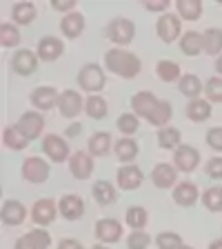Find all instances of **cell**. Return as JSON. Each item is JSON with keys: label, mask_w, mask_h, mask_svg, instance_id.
<instances>
[{"label": "cell", "mask_w": 222, "mask_h": 249, "mask_svg": "<svg viewBox=\"0 0 222 249\" xmlns=\"http://www.w3.org/2000/svg\"><path fill=\"white\" fill-rule=\"evenodd\" d=\"M58 212L65 220H78L85 213V200L78 194H65L58 202Z\"/></svg>", "instance_id": "obj_19"}, {"label": "cell", "mask_w": 222, "mask_h": 249, "mask_svg": "<svg viewBox=\"0 0 222 249\" xmlns=\"http://www.w3.org/2000/svg\"><path fill=\"white\" fill-rule=\"evenodd\" d=\"M20 174L27 182H31V185H40V182H45L47 178H49L51 167H49V162H47L45 158H40V156H29V158L22 160Z\"/></svg>", "instance_id": "obj_4"}, {"label": "cell", "mask_w": 222, "mask_h": 249, "mask_svg": "<svg viewBox=\"0 0 222 249\" xmlns=\"http://www.w3.org/2000/svg\"><path fill=\"white\" fill-rule=\"evenodd\" d=\"M69 171H71V176L78 178V180H87L89 176L93 174V156L89 151L80 149V151H73L69 156Z\"/></svg>", "instance_id": "obj_8"}, {"label": "cell", "mask_w": 222, "mask_h": 249, "mask_svg": "<svg viewBox=\"0 0 222 249\" xmlns=\"http://www.w3.org/2000/svg\"><path fill=\"white\" fill-rule=\"evenodd\" d=\"M209 249H222V240H213V243L209 245Z\"/></svg>", "instance_id": "obj_52"}, {"label": "cell", "mask_w": 222, "mask_h": 249, "mask_svg": "<svg viewBox=\"0 0 222 249\" xmlns=\"http://www.w3.org/2000/svg\"><path fill=\"white\" fill-rule=\"evenodd\" d=\"M58 98H60L58 89L49 87V85H40L31 91V105L36 107V111H49V109L58 107Z\"/></svg>", "instance_id": "obj_13"}, {"label": "cell", "mask_w": 222, "mask_h": 249, "mask_svg": "<svg viewBox=\"0 0 222 249\" xmlns=\"http://www.w3.org/2000/svg\"><path fill=\"white\" fill-rule=\"evenodd\" d=\"M202 42H205V53L220 56L222 53V29L209 27L207 31H202Z\"/></svg>", "instance_id": "obj_34"}, {"label": "cell", "mask_w": 222, "mask_h": 249, "mask_svg": "<svg viewBox=\"0 0 222 249\" xmlns=\"http://www.w3.org/2000/svg\"><path fill=\"white\" fill-rule=\"evenodd\" d=\"M0 216H2V223L7 227H20L27 220V207L20 200H5Z\"/></svg>", "instance_id": "obj_20"}, {"label": "cell", "mask_w": 222, "mask_h": 249, "mask_svg": "<svg viewBox=\"0 0 222 249\" xmlns=\"http://www.w3.org/2000/svg\"><path fill=\"white\" fill-rule=\"evenodd\" d=\"M51 245V236L49 231H45L42 227L31 229V231L22 233L20 238L16 240L14 249H47Z\"/></svg>", "instance_id": "obj_16"}, {"label": "cell", "mask_w": 222, "mask_h": 249, "mask_svg": "<svg viewBox=\"0 0 222 249\" xmlns=\"http://www.w3.org/2000/svg\"><path fill=\"white\" fill-rule=\"evenodd\" d=\"M38 53L31 52V49H18L11 58V69H14L18 76H29L38 69Z\"/></svg>", "instance_id": "obj_15"}, {"label": "cell", "mask_w": 222, "mask_h": 249, "mask_svg": "<svg viewBox=\"0 0 222 249\" xmlns=\"http://www.w3.org/2000/svg\"><path fill=\"white\" fill-rule=\"evenodd\" d=\"M124 220L129 225L134 231H140V229H145L147 223H149V212L145 207H140V205H131L127 212H124Z\"/></svg>", "instance_id": "obj_36"}, {"label": "cell", "mask_w": 222, "mask_h": 249, "mask_svg": "<svg viewBox=\"0 0 222 249\" xmlns=\"http://www.w3.org/2000/svg\"><path fill=\"white\" fill-rule=\"evenodd\" d=\"M60 31H62V34H65L67 38H78V36H80V34L85 31V16L78 14V11L62 16Z\"/></svg>", "instance_id": "obj_27"}, {"label": "cell", "mask_w": 222, "mask_h": 249, "mask_svg": "<svg viewBox=\"0 0 222 249\" xmlns=\"http://www.w3.org/2000/svg\"><path fill=\"white\" fill-rule=\"evenodd\" d=\"M180 249H193V247H191V245H182Z\"/></svg>", "instance_id": "obj_54"}, {"label": "cell", "mask_w": 222, "mask_h": 249, "mask_svg": "<svg viewBox=\"0 0 222 249\" xmlns=\"http://www.w3.org/2000/svg\"><path fill=\"white\" fill-rule=\"evenodd\" d=\"M216 71L220 73V78H222V53L216 58Z\"/></svg>", "instance_id": "obj_50"}, {"label": "cell", "mask_w": 222, "mask_h": 249, "mask_svg": "<svg viewBox=\"0 0 222 249\" xmlns=\"http://www.w3.org/2000/svg\"><path fill=\"white\" fill-rule=\"evenodd\" d=\"M134 36H136V25L129 20V18H122V16L114 18L107 27V38L114 42L116 47H122V49L127 45H131Z\"/></svg>", "instance_id": "obj_3"}, {"label": "cell", "mask_w": 222, "mask_h": 249, "mask_svg": "<svg viewBox=\"0 0 222 249\" xmlns=\"http://www.w3.org/2000/svg\"><path fill=\"white\" fill-rule=\"evenodd\" d=\"M178 89L189 100H196L200 98V93H205V85H202V80L196 73H182V78L178 80Z\"/></svg>", "instance_id": "obj_25"}, {"label": "cell", "mask_w": 222, "mask_h": 249, "mask_svg": "<svg viewBox=\"0 0 222 249\" xmlns=\"http://www.w3.org/2000/svg\"><path fill=\"white\" fill-rule=\"evenodd\" d=\"M78 131H80V124H78V123H73V124H71V129H69V136H76Z\"/></svg>", "instance_id": "obj_51"}, {"label": "cell", "mask_w": 222, "mask_h": 249, "mask_svg": "<svg viewBox=\"0 0 222 249\" xmlns=\"http://www.w3.org/2000/svg\"><path fill=\"white\" fill-rule=\"evenodd\" d=\"M51 7L60 14H73V9L78 7V0H51Z\"/></svg>", "instance_id": "obj_47"}, {"label": "cell", "mask_w": 222, "mask_h": 249, "mask_svg": "<svg viewBox=\"0 0 222 249\" xmlns=\"http://www.w3.org/2000/svg\"><path fill=\"white\" fill-rule=\"evenodd\" d=\"M155 34L165 45H173V40L182 36V20L180 16L173 14V11H167L160 16V20L155 25Z\"/></svg>", "instance_id": "obj_5"}, {"label": "cell", "mask_w": 222, "mask_h": 249, "mask_svg": "<svg viewBox=\"0 0 222 249\" xmlns=\"http://www.w3.org/2000/svg\"><path fill=\"white\" fill-rule=\"evenodd\" d=\"M176 9H178L180 20L196 22V20H200V16H202V2L200 0H178Z\"/></svg>", "instance_id": "obj_33"}, {"label": "cell", "mask_w": 222, "mask_h": 249, "mask_svg": "<svg viewBox=\"0 0 222 249\" xmlns=\"http://www.w3.org/2000/svg\"><path fill=\"white\" fill-rule=\"evenodd\" d=\"M200 200L209 212H222V187L213 185V187H209V189H205Z\"/></svg>", "instance_id": "obj_40"}, {"label": "cell", "mask_w": 222, "mask_h": 249, "mask_svg": "<svg viewBox=\"0 0 222 249\" xmlns=\"http://www.w3.org/2000/svg\"><path fill=\"white\" fill-rule=\"evenodd\" d=\"M22 40L20 31H18V27L14 25V22H2L0 25V45L5 47V49H14V47H18Z\"/></svg>", "instance_id": "obj_39"}, {"label": "cell", "mask_w": 222, "mask_h": 249, "mask_svg": "<svg viewBox=\"0 0 222 249\" xmlns=\"http://www.w3.org/2000/svg\"><path fill=\"white\" fill-rule=\"evenodd\" d=\"M62 49H65V45H62L60 38L56 36H45L38 40V47H36V53L40 60L45 62H56L58 58L62 56Z\"/></svg>", "instance_id": "obj_21"}, {"label": "cell", "mask_w": 222, "mask_h": 249, "mask_svg": "<svg viewBox=\"0 0 222 249\" xmlns=\"http://www.w3.org/2000/svg\"><path fill=\"white\" fill-rule=\"evenodd\" d=\"M16 124L20 127L22 134L29 140H36V138H40L42 129H45V116H42L40 111H25Z\"/></svg>", "instance_id": "obj_14"}, {"label": "cell", "mask_w": 222, "mask_h": 249, "mask_svg": "<svg viewBox=\"0 0 222 249\" xmlns=\"http://www.w3.org/2000/svg\"><path fill=\"white\" fill-rule=\"evenodd\" d=\"M2 145L11 151H22L29 145V138L22 134V129L18 124H7L2 129Z\"/></svg>", "instance_id": "obj_23"}, {"label": "cell", "mask_w": 222, "mask_h": 249, "mask_svg": "<svg viewBox=\"0 0 222 249\" xmlns=\"http://www.w3.org/2000/svg\"><path fill=\"white\" fill-rule=\"evenodd\" d=\"M93 233H96V238H98L102 245H114V243H118L120 236H122L124 231H122L120 220H116V218H102V220L96 223Z\"/></svg>", "instance_id": "obj_9"}, {"label": "cell", "mask_w": 222, "mask_h": 249, "mask_svg": "<svg viewBox=\"0 0 222 249\" xmlns=\"http://www.w3.org/2000/svg\"><path fill=\"white\" fill-rule=\"evenodd\" d=\"M91 194H93V198H96V202L102 205V207H109V205H114L116 202V187L107 180L93 182Z\"/></svg>", "instance_id": "obj_30"}, {"label": "cell", "mask_w": 222, "mask_h": 249, "mask_svg": "<svg viewBox=\"0 0 222 249\" xmlns=\"http://www.w3.org/2000/svg\"><path fill=\"white\" fill-rule=\"evenodd\" d=\"M211 114H213L211 103L205 98L189 100V105H187V118L193 120V123H205V120L211 118Z\"/></svg>", "instance_id": "obj_26"}, {"label": "cell", "mask_w": 222, "mask_h": 249, "mask_svg": "<svg viewBox=\"0 0 222 249\" xmlns=\"http://www.w3.org/2000/svg\"><path fill=\"white\" fill-rule=\"evenodd\" d=\"M142 180H145V174L136 165H124L116 171V182H118V187L122 192H134V189H138V187L142 185Z\"/></svg>", "instance_id": "obj_12"}, {"label": "cell", "mask_w": 222, "mask_h": 249, "mask_svg": "<svg viewBox=\"0 0 222 249\" xmlns=\"http://www.w3.org/2000/svg\"><path fill=\"white\" fill-rule=\"evenodd\" d=\"M114 151H116V156H118L120 162H131V160H136L140 147L134 138H127V136H124V138H120L114 145Z\"/></svg>", "instance_id": "obj_35"}, {"label": "cell", "mask_w": 222, "mask_h": 249, "mask_svg": "<svg viewBox=\"0 0 222 249\" xmlns=\"http://www.w3.org/2000/svg\"><path fill=\"white\" fill-rule=\"evenodd\" d=\"M116 127L120 129V134L131 138V136L140 129V118L136 114H122V116H118V120H116Z\"/></svg>", "instance_id": "obj_41"}, {"label": "cell", "mask_w": 222, "mask_h": 249, "mask_svg": "<svg viewBox=\"0 0 222 249\" xmlns=\"http://www.w3.org/2000/svg\"><path fill=\"white\" fill-rule=\"evenodd\" d=\"M149 245H151V236L145 229L129 233V238H127V247L129 249H149Z\"/></svg>", "instance_id": "obj_44"}, {"label": "cell", "mask_w": 222, "mask_h": 249, "mask_svg": "<svg viewBox=\"0 0 222 249\" xmlns=\"http://www.w3.org/2000/svg\"><path fill=\"white\" fill-rule=\"evenodd\" d=\"M155 245H158V249H180L182 245V236L176 231H162L155 236Z\"/></svg>", "instance_id": "obj_42"}, {"label": "cell", "mask_w": 222, "mask_h": 249, "mask_svg": "<svg viewBox=\"0 0 222 249\" xmlns=\"http://www.w3.org/2000/svg\"><path fill=\"white\" fill-rule=\"evenodd\" d=\"M142 5H145L147 11H162V14H167L171 2H169V0H145Z\"/></svg>", "instance_id": "obj_48"}, {"label": "cell", "mask_w": 222, "mask_h": 249, "mask_svg": "<svg viewBox=\"0 0 222 249\" xmlns=\"http://www.w3.org/2000/svg\"><path fill=\"white\" fill-rule=\"evenodd\" d=\"M104 67H107V71L116 73V76L124 78V80H131V78H136L140 73L142 62H140V58L136 53L127 52L122 47H114V49H109L104 53Z\"/></svg>", "instance_id": "obj_1"}, {"label": "cell", "mask_w": 222, "mask_h": 249, "mask_svg": "<svg viewBox=\"0 0 222 249\" xmlns=\"http://www.w3.org/2000/svg\"><path fill=\"white\" fill-rule=\"evenodd\" d=\"M171 118H173V107H171L169 100H160V103L155 105V109L151 111L149 120L147 123L154 124V127H167V124L171 123Z\"/></svg>", "instance_id": "obj_32"}, {"label": "cell", "mask_w": 222, "mask_h": 249, "mask_svg": "<svg viewBox=\"0 0 222 249\" xmlns=\"http://www.w3.org/2000/svg\"><path fill=\"white\" fill-rule=\"evenodd\" d=\"M205 96L209 103H222V78L213 76L205 83Z\"/></svg>", "instance_id": "obj_43"}, {"label": "cell", "mask_w": 222, "mask_h": 249, "mask_svg": "<svg viewBox=\"0 0 222 249\" xmlns=\"http://www.w3.org/2000/svg\"><path fill=\"white\" fill-rule=\"evenodd\" d=\"M36 5L34 2H16L11 9V18L16 25H31L36 20Z\"/></svg>", "instance_id": "obj_37"}, {"label": "cell", "mask_w": 222, "mask_h": 249, "mask_svg": "<svg viewBox=\"0 0 222 249\" xmlns=\"http://www.w3.org/2000/svg\"><path fill=\"white\" fill-rule=\"evenodd\" d=\"M151 182L158 189H171L178 185V169L169 162H158L151 171Z\"/></svg>", "instance_id": "obj_17"}, {"label": "cell", "mask_w": 222, "mask_h": 249, "mask_svg": "<svg viewBox=\"0 0 222 249\" xmlns=\"http://www.w3.org/2000/svg\"><path fill=\"white\" fill-rule=\"evenodd\" d=\"M200 200V189L196 182L191 180H182L173 187V202L180 207H193Z\"/></svg>", "instance_id": "obj_18"}, {"label": "cell", "mask_w": 222, "mask_h": 249, "mask_svg": "<svg viewBox=\"0 0 222 249\" xmlns=\"http://www.w3.org/2000/svg\"><path fill=\"white\" fill-rule=\"evenodd\" d=\"M42 151H45V154L49 156V160H53V162H65V160H69V156H71L69 154L67 140L58 134L42 136Z\"/></svg>", "instance_id": "obj_6"}, {"label": "cell", "mask_w": 222, "mask_h": 249, "mask_svg": "<svg viewBox=\"0 0 222 249\" xmlns=\"http://www.w3.org/2000/svg\"><path fill=\"white\" fill-rule=\"evenodd\" d=\"M155 73H158V78H160L162 83H178L182 78L180 65L173 60H160L155 65Z\"/></svg>", "instance_id": "obj_38"}, {"label": "cell", "mask_w": 222, "mask_h": 249, "mask_svg": "<svg viewBox=\"0 0 222 249\" xmlns=\"http://www.w3.org/2000/svg\"><path fill=\"white\" fill-rule=\"evenodd\" d=\"M58 249H85V247L80 245V240H76V238H62L60 243H58Z\"/></svg>", "instance_id": "obj_49"}, {"label": "cell", "mask_w": 222, "mask_h": 249, "mask_svg": "<svg viewBox=\"0 0 222 249\" xmlns=\"http://www.w3.org/2000/svg\"><path fill=\"white\" fill-rule=\"evenodd\" d=\"M207 145L213 151L222 154V127H213V129L207 131Z\"/></svg>", "instance_id": "obj_46"}, {"label": "cell", "mask_w": 222, "mask_h": 249, "mask_svg": "<svg viewBox=\"0 0 222 249\" xmlns=\"http://www.w3.org/2000/svg\"><path fill=\"white\" fill-rule=\"evenodd\" d=\"M158 103H160V100L155 98L151 91H138L134 98H131V109H134V114L138 116V118L149 120L151 111L155 109V105Z\"/></svg>", "instance_id": "obj_22"}, {"label": "cell", "mask_w": 222, "mask_h": 249, "mask_svg": "<svg viewBox=\"0 0 222 249\" xmlns=\"http://www.w3.org/2000/svg\"><path fill=\"white\" fill-rule=\"evenodd\" d=\"M91 249H109V247H107V245H102V243H98V245H93Z\"/></svg>", "instance_id": "obj_53"}, {"label": "cell", "mask_w": 222, "mask_h": 249, "mask_svg": "<svg viewBox=\"0 0 222 249\" xmlns=\"http://www.w3.org/2000/svg\"><path fill=\"white\" fill-rule=\"evenodd\" d=\"M180 49L185 56H198L205 52V42H202V34L200 31H185L180 38Z\"/></svg>", "instance_id": "obj_28"}, {"label": "cell", "mask_w": 222, "mask_h": 249, "mask_svg": "<svg viewBox=\"0 0 222 249\" xmlns=\"http://www.w3.org/2000/svg\"><path fill=\"white\" fill-rule=\"evenodd\" d=\"M182 140V134H180V129L178 127H162V129H158V145L162 147V149H167V151H176L178 147L182 145L180 142Z\"/></svg>", "instance_id": "obj_31"}, {"label": "cell", "mask_w": 222, "mask_h": 249, "mask_svg": "<svg viewBox=\"0 0 222 249\" xmlns=\"http://www.w3.org/2000/svg\"><path fill=\"white\" fill-rule=\"evenodd\" d=\"M58 109H60L62 118H76L80 111H85V100L78 91L65 89V91H60V98H58Z\"/></svg>", "instance_id": "obj_11"}, {"label": "cell", "mask_w": 222, "mask_h": 249, "mask_svg": "<svg viewBox=\"0 0 222 249\" xmlns=\"http://www.w3.org/2000/svg\"><path fill=\"white\" fill-rule=\"evenodd\" d=\"M111 147H114V140H111L109 131H96L87 140V151L91 156H107Z\"/></svg>", "instance_id": "obj_24"}, {"label": "cell", "mask_w": 222, "mask_h": 249, "mask_svg": "<svg viewBox=\"0 0 222 249\" xmlns=\"http://www.w3.org/2000/svg\"><path fill=\"white\" fill-rule=\"evenodd\" d=\"M200 165V151L191 145H180L173 154V167L182 174H191Z\"/></svg>", "instance_id": "obj_7"}, {"label": "cell", "mask_w": 222, "mask_h": 249, "mask_svg": "<svg viewBox=\"0 0 222 249\" xmlns=\"http://www.w3.org/2000/svg\"><path fill=\"white\" fill-rule=\"evenodd\" d=\"M104 85H107V73H104L102 67L96 65V62H89V65H85V67L78 71V87L83 89V91H89L91 96L96 91H100Z\"/></svg>", "instance_id": "obj_2"}, {"label": "cell", "mask_w": 222, "mask_h": 249, "mask_svg": "<svg viewBox=\"0 0 222 249\" xmlns=\"http://www.w3.org/2000/svg\"><path fill=\"white\" fill-rule=\"evenodd\" d=\"M205 171H207L209 178L220 180L222 178V156H213V158H209V162L205 165Z\"/></svg>", "instance_id": "obj_45"}, {"label": "cell", "mask_w": 222, "mask_h": 249, "mask_svg": "<svg viewBox=\"0 0 222 249\" xmlns=\"http://www.w3.org/2000/svg\"><path fill=\"white\" fill-rule=\"evenodd\" d=\"M85 114H87L89 118H93V120L107 118L109 116V103L102 98V96L93 93V96H89V98L85 100Z\"/></svg>", "instance_id": "obj_29"}, {"label": "cell", "mask_w": 222, "mask_h": 249, "mask_svg": "<svg viewBox=\"0 0 222 249\" xmlns=\"http://www.w3.org/2000/svg\"><path fill=\"white\" fill-rule=\"evenodd\" d=\"M58 205L51 200V198H40V200L34 202V207H31V220L40 227H47V225H51L58 216Z\"/></svg>", "instance_id": "obj_10"}]
</instances>
